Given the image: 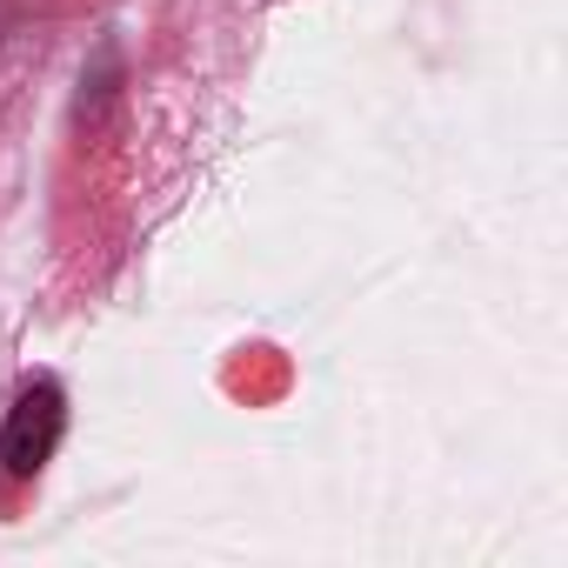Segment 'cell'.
Wrapping results in <instances>:
<instances>
[{
	"mask_svg": "<svg viewBox=\"0 0 568 568\" xmlns=\"http://www.w3.org/2000/svg\"><path fill=\"white\" fill-rule=\"evenodd\" d=\"M61 428H68V395H61V382H48V375L28 382V388L14 395L8 422H0V475H8V481H34V475L54 462Z\"/></svg>",
	"mask_w": 568,
	"mask_h": 568,
	"instance_id": "6da1fadb",
	"label": "cell"
}]
</instances>
